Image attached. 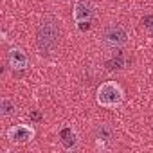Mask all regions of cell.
Masks as SVG:
<instances>
[{
	"label": "cell",
	"mask_w": 153,
	"mask_h": 153,
	"mask_svg": "<svg viewBox=\"0 0 153 153\" xmlns=\"http://www.w3.org/2000/svg\"><path fill=\"white\" fill-rule=\"evenodd\" d=\"M103 42L110 47H124L128 42H130V34L128 31L119 25V24H112V25H106L103 29V34H101Z\"/></svg>",
	"instance_id": "277c9868"
},
{
	"label": "cell",
	"mask_w": 153,
	"mask_h": 153,
	"mask_svg": "<svg viewBox=\"0 0 153 153\" xmlns=\"http://www.w3.org/2000/svg\"><path fill=\"white\" fill-rule=\"evenodd\" d=\"M7 63L13 70H25L29 67V56L18 47H11L7 52Z\"/></svg>",
	"instance_id": "52a82bcc"
},
{
	"label": "cell",
	"mask_w": 153,
	"mask_h": 153,
	"mask_svg": "<svg viewBox=\"0 0 153 153\" xmlns=\"http://www.w3.org/2000/svg\"><path fill=\"white\" fill-rule=\"evenodd\" d=\"M94 139H96L97 142H101V144L110 142V140L114 139V128H112L108 123H101V124H97L96 130H94Z\"/></svg>",
	"instance_id": "ba28073f"
},
{
	"label": "cell",
	"mask_w": 153,
	"mask_h": 153,
	"mask_svg": "<svg viewBox=\"0 0 153 153\" xmlns=\"http://www.w3.org/2000/svg\"><path fill=\"white\" fill-rule=\"evenodd\" d=\"M16 114V105L11 97L4 96L2 99H0V115H2L4 119H9V117H15Z\"/></svg>",
	"instance_id": "9c48e42d"
},
{
	"label": "cell",
	"mask_w": 153,
	"mask_h": 153,
	"mask_svg": "<svg viewBox=\"0 0 153 153\" xmlns=\"http://www.w3.org/2000/svg\"><path fill=\"white\" fill-rule=\"evenodd\" d=\"M36 131L31 124H13L9 130H7V139L9 142L13 144H18V146H24V144H29L33 139H34Z\"/></svg>",
	"instance_id": "5b68a950"
},
{
	"label": "cell",
	"mask_w": 153,
	"mask_h": 153,
	"mask_svg": "<svg viewBox=\"0 0 153 153\" xmlns=\"http://www.w3.org/2000/svg\"><path fill=\"white\" fill-rule=\"evenodd\" d=\"M92 16H94V6L90 0H76L72 7V18L76 25L79 27V31H87L90 27Z\"/></svg>",
	"instance_id": "3957f363"
},
{
	"label": "cell",
	"mask_w": 153,
	"mask_h": 153,
	"mask_svg": "<svg viewBox=\"0 0 153 153\" xmlns=\"http://www.w3.org/2000/svg\"><path fill=\"white\" fill-rule=\"evenodd\" d=\"M96 101L103 108H117L124 101V90L117 81H103L96 90Z\"/></svg>",
	"instance_id": "7a4b0ae2"
},
{
	"label": "cell",
	"mask_w": 153,
	"mask_h": 153,
	"mask_svg": "<svg viewBox=\"0 0 153 153\" xmlns=\"http://www.w3.org/2000/svg\"><path fill=\"white\" fill-rule=\"evenodd\" d=\"M59 142H61L63 149H67V151L78 149V146H79V135H78V131H76V128L74 126H63L59 130Z\"/></svg>",
	"instance_id": "8992f818"
},
{
	"label": "cell",
	"mask_w": 153,
	"mask_h": 153,
	"mask_svg": "<svg viewBox=\"0 0 153 153\" xmlns=\"http://www.w3.org/2000/svg\"><path fill=\"white\" fill-rule=\"evenodd\" d=\"M59 36H61L59 20H56L54 16H43L36 29V45L40 52L42 54L54 52V49L59 43Z\"/></svg>",
	"instance_id": "6da1fadb"
}]
</instances>
